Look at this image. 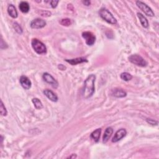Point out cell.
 Listing matches in <instances>:
<instances>
[{"mask_svg": "<svg viewBox=\"0 0 159 159\" xmlns=\"http://www.w3.org/2000/svg\"><path fill=\"white\" fill-rule=\"evenodd\" d=\"M101 132H102V129H96L95 131H94L91 134V138L93 139L95 141V142H98L99 140V137H100V134Z\"/></svg>", "mask_w": 159, "mask_h": 159, "instance_id": "18", "label": "cell"}, {"mask_svg": "<svg viewBox=\"0 0 159 159\" xmlns=\"http://www.w3.org/2000/svg\"><path fill=\"white\" fill-rule=\"evenodd\" d=\"M41 16L43 17H49V16H50L51 13L49 12V11H43L41 13Z\"/></svg>", "mask_w": 159, "mask_h": 159, "instance_id": "25", "label": "cell"}, {"mask_svg": "<svg viewBox=\"0 0 159 159\" xmlns=\"http://www.w3.org/2000/svg\"><path fill=\"white\" fill-rule=\"evenodd\" d=\"M19 81H20V83L22 88L25 90H29L30 89L31 87V81L29 79V78L26 76L22 75L20 77V79H19Z\"/></svg>", "mask_w": 159, "mask_h": 159, "instance_id": "10", "label": "cell"}, {"mask_svg": "<svg viewBox=\"0 0 159 159\" xmlns=\"http://www.w3.org/2000/svg\"><path fill=\"white\" fill-rule=\"evenodd\" d=\"M136 4L137 7L145 13L147 16L150 17H153L155 16V14H154L153 11H152V9L148 5H147L146 3H144L141 1H137Z\"/></svg>", "mask_w": 159, "mask_h": 159, "instance_id": "5", "label": "cell"}, {"mask_svg": "<svg viewBox=\"0 0 159 159\" xmlns=\"http://www.w3.org/2000/svg\"><path fill=\"white\" fill-rule=\"evenodd\" d=\"M113 133V129L112 127H109L106 129L105 131L104 132L103 137V142L106 143L109 141L111 136H112Z\"/></svg>", "mask_w": 159, "mask_h": 159, "instance_id": "14", "label": "cell"}, {"mask_svg": "<svg viewBox=\"0 0 159 159\" xmlns=\"http://www.w3.org/2000/svg\"><path fill=\"white\" fill-rule=\"evenodd\" d=\"M147 122L151 125H153V126H154V125L157 126V125L158 124L157 121H155V120H153V119H147Z\"/></svg>", "mask_w": 159, "mask_h": 159, "instance_id": "24", "label": "cell"}, {"mask_svg": "<svg viewBox=\"0 0 159 159\" xmlns=\"http://www.w3.org/2000/svg\"><path fill=\"white\" fill-rule=\"evenodd\" d=\"M99 14L100 17L108 23L111 24V25H116L117 24L116 19L107 9L104 8H102L99 11Z\"/></svg>", "mask_w": 159, "mask_h": 159, "instance_id": "2", "label": "cell"}, {"mask_svg": "<svg viewBox=\"0 0 159 159\" xmlns=\"http://www.w3.org/2000/svg\"><path fill=\"white\" fill-rule=\"evenodd\" d=\"M76 158V155H75V154H71V155L69 156L68 157V158Z\"/></svg>", "mask_w": 159, "mask_h": 159, "instance_id": "29", "label": "cell"}, {"mask_svg": "<svg viewBox=\"0 0 159 159\" xmlns=\"http://www.w3.org/2000/svg\"><path fill=\"white\" fill-rule=\"evenodd\" d=\"M65 61L71 65H76L77 64L84 63V62H88L87 59L85 57H78L73 59H66Z\"/></svg>", "mask_w": 159, "mask_h": 159, "instance_id": "13", "label": "cell"}, {"mask_svg": "<svg viewBox=\"0 0 159 159\" xmlns=\"http://www.w3.org/2000/svg\"><path fill=\"white\" fill-rule=\"evenodd\" d=\"M0 113H1V114L3 116H6L8 114V111L6 110V108L4 106V105L2 102V100L1 101V104H0Z\"/></svg>", "mask_w": 159, "mask_h": 159, "instance_id": "22", "label": "cell"}, {"mask_svg": "<svg viewBox=\"0 0 159 159\" xmlns=\"http://www.w3.org/2000/svg\"><path fill=\"white\" fill-rule=\"evenodd\" d=\"M50 5L52 6V8H55L57 6L58 3H59V1H54V0H53V1H51L50 2Z\"/></svg>", "mask_w": 159, "mask_h": 159, "instance_id": "26", "label": "cell"}, {"mask_svg": "<svg viewBox=\"0 0 159 159\" xmlns=\"http://www.w3.org/2000/svg\"><path fill=\"white\" fill-rule=\"evenodd\" d=\"M30 26L32 29H38L44 27L46 26V22L44 19L36 18L31 21Z\"/></svg>", "mask_w": 159, "mask_h": 159, "instance_id": "8", "label": "cell"}, {"mask_svg": "<svg viewBox=\"0 0 159 159\" xmlns=\"http://www.w3.org/2000/svg\"><path fill=\"white\" fill-rule=\"evenodd\" d=\"M82 37L85 40L86 44L88 46H93L96 41V37L90 31H85L82 33Z\"/></svg>", "mask_w": 159, "mask_h": 159, "instance_id": "6", "label": "cell"}, {"mask_svg": "<svg viewBox=\"0 0 159 159\" xmlns=\"http://www.w3.org/2000/svg\"><path fill=\"white\" fill-rule=\"evenodd\" d=\"M33 49L38 54H44L47 52V47L44 43L37 39H33L31 42Z\"/></svg>", "mask_w": 159, "mask_h": 159, "instance_id": "3", "label": "cell"}, {"mask_svg": "<svg viewBox=\"0 0 159 159\" xmlns=\"http://www.w3.org/2000/svg\"><path fill=\"white\" fill-rule=\"evenodd\" d=\"M42 78L46 83L50 84L52 87L57 88L59 86V83H58L57 80L49 73H47V72L44 73L42 75Z\"/></svg>", "mask_w": 159, "mask_h": 159, "instance_id": "7", "label": "cell"}, {"mask_svg": "<svg viewBox=\"0 0 159 159\" xmlns=\"http://www.w3.org/2000/svg\"><path fill=\"white\" fill-rule=\"evenodd\" d=\"M127 131L125 129H120L119 130L115 133L114 136L112 139L113 142H118L120 140H121L123 138H124L126 136Z\"/></svg>", "mask_w": 159, "mask_h": 159, "instance_id": "9", "label": "cell"}, {"mask_svg": "<svg viewBox=\"0 0 159 159\" xmlns=\"http://www.w3.org/2000/svg\"><path fill=\"white\" fill-rule=\"evenodd\" d=\"M137 14L142 27L144 28H148L149 25H148V22L147 19L141 13H137Z\"/></svg>", "mask_w": 159, "mask_h": 159, "instance_id": "16", "label": "cell"}, {"mask_svg": "<svg viewBox=\"0 0 159 159\" xmlns=\"http://www.w3.org/2000/svg\"><path fill=\"white\" fill-rule=\"evenodd\" d=\"M95 80L96 76L93 74L90 75L85 80L82 90V95L84 98L88 99L94 94Z\"/></svg>", "mask_w": 159, "mask_h": 159, "instance_id": "1", "label": "cell"}, {"mask_svg": "<svg viewBox=\"0 0 159 159\" xmlns=\"http://www.w3.org/2000/svg\"><path fill=\"white\" fill-rule=\"evenodd\" d=\"M60 25L64 26H69L71 25V19L69 18H65V19H62L60 21Z\"/></svg>", "mask_w": 159, "mask_h": 159, "instance_id": "21", "label": "cell"}, {"mask_svg": "<svg viewBox=\"0 0 159 159\" xmlns=\"http://www.w3.org/2000/svg\"><path fill=\"white\" fill-rule=\"evenodd\" d=\"M111 95L114 97L120 98L126 97L127 96V93L123 89L114 88L111 90Z\"/></svg>", "mask_w": 159, "mask_h": 159, "instance_id": "11", "label": "cell"}, {"mask_svg": "<svg viewBox=\"0 0 159 159\" xmlns=\"http://www.w3.org/2000/svg\"><path fill=\"white\" fill-rule=\"evenodd\" d=\"M59 69H60V70H65L66 69V67H65L64 65H62V64H60L59 65Z\"/></svg>", "mask_w": 159, "mask_h": 159, "instance_id": "27", "label": "cell"}, {"mask_svg": "<svg viewBox=\"0 0 159 159\" xmlns=\"http://www.w3.org/2000/svg\"><path fill=\"white\" fill-rule=\"evenodd\" d=\"M128 59L130 62L139 67H145L147 65V62L144 60L141 55L137 54H133L129 56Z\"/></svg>", "mask_w": 159, "mask_h": 159, "instance_id": "4", "label": "cell"}, {"mask_svg": "<svg viewBox=\"0 0 159 159\" xmlns=\"http://www.w3.org/2000/svg\"><path fill=\"white\" fill-rule=\"evenodd\" d=\"M20 11L23 13H27L29 11L30 6L29 3L26 1H21L19 6Z\"/></svg>", "mask_w": 159, "mask_h": 159, "instance_id": "17", "label": "cell"}, {"mask_svg": "<svg viewBox=\"0 0 159 159\" xmlns=\"http://www.w3.org/2000/svg\"><path fill=\"white\" fill-rule=\"evenodd\" d=\"M13 27L14 28V29H15V31H16V32L18 33L19 34H21L22 33V29L21 28V27L18 23L14 22L13 24Z\"/></svg>", "mask_w": 159, "mask_h": 159, "instance_id": "23", "label": "cell"}, {"mask_svg": "<svg viewBox=\"0 0 159 159\" xmlns=\"http://www.w3.org/2000/svg\"><path fill=\"white\" fill-rule=\"evenodd\" d=\"M43 93H44V94L47 96L48 99H49L53 102H57L58 99H59L57 95L55 93L53 92L52 90H50L49 89H46V90H44Z\"/></svg>", "mask_w": 159, "mask_h": 159, "instance_id": "12", "label": "cell"}, {"mask_svg": "<svg viewBox=\"0 0 159 159\" xmlns=\"http://www.w3.org/2000/svg\"><path fill=\"white\" fill-rule=\"evenodd\" d=\"M8 13L9 15L13 18H16L18 16V13L16 9L13 4H9L8 7Z\"/></svg>", "mask_w": 159, "mask_h": 159, "instance_id": "15", "label": "cell"}, {"mask_svg": "<svg viewBox=\"0 0 159 159\" xmlns=\"http://www.w3.org/2000/svg\"><path fill=\"white\" fill-rule=\"evenodd\" d=\"M32 102L34 104V106L36 109H41L43 108V104L42 103V102H41V100L39 99H38L37 98H33Z\"/></svg>", "mask_w": 159, "mask_h": 159, "instance_id": "19", "label": "cell"}, {"mask_svg": "<svg viewBox=\"0 0 159 159\" xmlns=\"http://www.w3.org/2000/svg\"><path fill=\"white\" fill-rule=\"evenodd\" d=\"M82 3L85 4V6H90L91 4V2L90 1H83Z\"/></svg>", "mask_w": 159, "mask_h": 159, "instance_id": "28", "label": "cell"}, {"mask_svg": "<svg viewBox=\"0 0 159 159\" xmlns=\"http://www.w3.org/2000/svg\"><path fill=\"white\" fill-rule=\"evenodd\" d=\"M120 77H121V78L123 80L126 81H128L132 78V75L127 73V72H123V73H122L121 75H120Z\"/></svg>", "mask_w": 159, "mask_h": 159, "instance_id": "20", "label": "cell"}]
</instances>
